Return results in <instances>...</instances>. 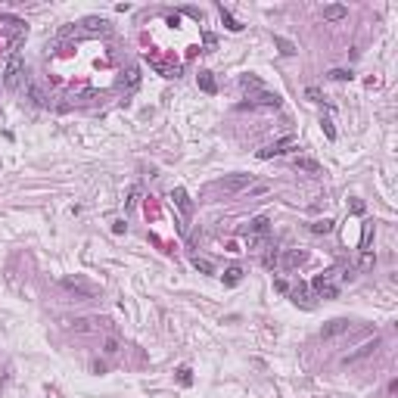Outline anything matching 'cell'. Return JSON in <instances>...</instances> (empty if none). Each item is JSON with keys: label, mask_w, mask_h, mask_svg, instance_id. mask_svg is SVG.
<instances>
[{"label": "cell", "mask_w": 398, "mask_h": 398, "mask_svg": "<svg viewBox=\"0 0 398 398\" xmlns=\"http://www.w3.org/2000/svg\"><path fill=\"white\" fill-rule=\"evenodd\" d=\"M339 280H342V271L318 274L314 280H311V290H314L320 298H336V296H339Z\"/></svg>", "instance_id": "1"}, {"label": "cell", "mask_w": 398, "mask_h": 398, "mask_svg": "<svg viewBox=\"0 0 398 398\" xmlns=\"http://www.w3.org/2000/svg\"><path fill=\"white\" fill-rule=\"evenodd\" d=\"M252 184V178L249 174H230V178H221V180H215L208 187V193H224V196H230V193H240V190H246Z\"/></svg>", "instance_id": "2"}, {"label": "cell", "mask_w": 398, "mask_h": 398, "mask_svg": "<svg viewBox=\"0 0 398 398\" xmlns=\"http://www.w3.org/2000/svg\"><path fill=\"white\" fill-rule=\"evenodd\" d=\"M240 84H243V90H252V94H255V103H264V106H280V96H277V94H271V90H264L258 78H252V75H249V78H243Z\"/></svg>", "instance_id": "3"}, {"label": "cell", "mask_w": 398, "mask_h": 398, "mask_svg": "<svg viewBox=\"0 0 398 398\" xmlns=\"http://www.w3.org/2000/svg\"><path fill=\"white\" fill-rule=\"evenodd\" d=\"M62 290H68V292H75V296H81V298H90L96 290L90 286V283H84L81 277H62Z\"/></svg>", "instance_id": "4"}, {"label": "cell", "mask_w": 398, "mask_h": 398, "mask_svg": "<svg viewBox=\"0 0 398 398\" xmlns=\"http://www.w3.org/2000/svg\"><path fill=\"white\" fill-rule=\"evenodd\" d=\"M19 75H22V56L12 53L10 62H6V72H4V84H6V88H16V84H19Z\"/></svg>", "instance_id": "5"}, {"label": "cell", "mask_w": 398, "mask_h": 398, "mask_svg": "<svg viewBox=\"0 0 398 398\" xmlns=\"http://www.w3.org/2000/svg\"><path fill=\"white\" fill-rule=\"evenodd\" d=\"M308 262V252H302V249H286L280 255V264L286 268V271H296V268H302Z\"/></svg>", "instance_id": "6"}, {"label": "cell", "mask_w": 398, "mask_h": 398, "mask_svg": "<svg viewBox=\"0 0 398 398\" xmlns=\"http://www.w3.org/2000/svg\"><path fill=\"white\" fill-rule=\"evenodd\" d=\"M348 326H352L348 318H336V320H330V324H324L320 339H333V336H339V333H348Z\"/></svg>", "instance_id": "7"}, {"label": "cell", "mask_w": 398, "mask_h": 398, "mask_svg": "<svg viewBox=\"0 0 398 398\" xmlns=\"http://www.w3.org/2000/svg\"><path fill=\"white\" fill-rule=\"evenodd\" d=\"M290 146H296V140L292 137H283V140H277V144H271V146H264V150H258V159H271V156H283Z\"/></svg>", "instance_id": "8"}, {"label": "cell", "mask_w": 398, "mask_h": 398, "mask_svg": "<svg viewBox=\"0 0 398 398\" xmlns=\"http://www.w3.org/2000/svg\"><path fill=\"white\" fill-rule=\"evenodd\" d=\"M172 199H174V206L184 212V218H187L190 215V212H193V202H190V196H187V190H180V187H174L172 190Z\"/></svg>", "instance_id": "9"}, {"label": "cell", "mask_w": 398, "mask_h": 398, "mask_svg": "<svg viewBox=\"0 0 398 398\" xmlns=\"http://www.w3.org/2000/svg\"><path fill=\"white\" fill-rule=\"evenodd\" d=\"M286 296H292V302H296V305L311 308V298H308V286H305V283H296V286H290Z\"/></svg>", "instance_id": "10"}, {"label": "cell", "mask_w": 398, "mask_h": 398, "mask_svg": "<svg viewBox=\"0 0 398 398\" xmlns=\"http://www.w3.org/2000/svg\"><path fill=\"white\" fill-rule=\"evenodd\" d=\"M346 16H348V10H346L342 4H326V6H324V19H326V22H342Z\"/></svg>", "instance_id": "11"}, {"label": "cell", "mask_w": 398, "mask_h": 398, "mask_svg": "<svg viewBox=\"0 0 398 398\" xmlns=\"http://www.w3.org/2000/svg\"><path fill=\"white\" fill-rule=\"evenodd\" d=\"M292 165L298 168V172H308V174H320V165H318L314 159H305V156H302V159H296Z\"/></svg>", "instance_id": "12"}, {"label": "cell", "mask_w": 398, "mask_h": 398, "mask_svg": "<svg viewBox=\"0 0 398 398\" xmlns=\"http://www.w3.org/2000/svg\"><path fill=\"white\" fill-rule=\"evenodd\" d=\"M118 348H122L118 336H106V342H103V354H109V358H116V354H118Z\"/></svg>", "instance_id": "13"}, {"label": "cell", "mask_w": 398, "mask_h": 398, "mask_svg": "<svg viewBox=\"0 0 398 398\" xmlns=\"http://www.w3.org/2000/svg\"><path fill=\"white\" fill-rule=\"evenodd\" d=\"M374 348H376V339H374V342H367V346H361L358 352H352V354H348V358H346V364H354V361H358V358H364V354H370Z\"/></svg>", "instance_id": "14"}, {"label": "cell", "mask_w": 398, "mask_h": 398, "mask_svg": "<svg viewBox=\"0 0 398 398\" xmlns=\"http://www.w3.org/2000/svg\"><path fill=\"white\" fill-rule=\"evenodd\" d=\"M218 12H221V19H224V25L227 28H230V32H240V28H243V25H240L234 16H230V10H224V6H218Z\"/></svg>", "instance_id": "15"}, {"label": "cell", "mask_w": 398, "mask_h": 398, "mask_svg": "<svg viewBox=\"0 0 398 398\" xmlns=\"http://www.w3.org/2000/svg\"><path fill=\"white\" fill-rule=\"evenodd\" d=\"M199 88H202L206 94H215V81H212L208 72H199Z\"/></svg>", "instance_id": "16"}, {"label": "cell", "mask_w": 398, "mask_h": 398, "mask_svg": "<svg viewBox=\"0 0 398 398\" xmlns=\"http://www.w3.org/2000/svg\"><path fill=\"white\" fill-rule=\"evenodd\" d=\"M193 268H196V271H202V274H215V268H212V262H208V258H199V255L193 258Z\"/></svg>", "instance_id": "17"}, {"label": "cell", "mask_w": 398, "mask_h": 398, "mask_svg": "<svg viewBox=\"0 0 398 398\" xmlns=\"http://www.w3.org/2000/svg\"><path fill=\"white\" fill-rule=\"evenodd\" d=\"M240 280H243V271H240V268H227V271H224V283H230V286H234V283H240Z\"/></svg>", "instance_id": "18"}, {"label": "cell", "mask_w": 398, "mask_h": 398, "mask_svg": "<svg viewBox=\"0 0 398 398\" xmlns=\"http://www.w3.org/2000/svg\"><path fill=\"white\" fill-rule=\"evenodd\" d=\"M311 230H314V234H330V230H333V221H330V218L314 221V224H311Z\"/></svg>", "instance_id": "19"}, {"label": "cell", "mask_w": 398, "mask_h": 398, "mask_svg": "<svg viewBox=\"0 0 398 398\" xmlns=\"http://www.w3.org/2000/svg\"><path fill=\"white\" fill-rule=\"evenodd\" d=\"M274 44L280 47V53H283V56H292V53H296V47L290 44V40H286V38H274Z\"/></svg>", "instance_id": "20"}, {"label": "cell", "mask_w": 398, "mask_h": 398, "mask_svg": "<svg viewBox=\"0 0 398 398\" xmlns=\"http://www.w3.org/2000/svg\"><path fill=\"white\" fill-rule=\"evenodd\" d=\"M374 262H376L374 255H370V252H364V255H361V262H358V268H361V271H367V268H374Z\"/></svg>", "instance_id": "21"}, {"label": "cell", "mask_w": 398, "mask_h": 398, "mask_svg": "<svg viewBox=\"0 0 398 398\" xmlns=\"http://www.w3.org/2000/svg\"><path fill=\"white\" fill-rule=\"evenodd\" d=\"M330 78H333V81H348L352 75L346 72V68H333V72H330Z\"/></svg>", "instance_id": "22"}, {"label": "cell", "mask_w": 398, "mask_h": 398, "mask_svg": "<svg viewBox=\"0 0 398 398\" xmlns=\"http://www.w3.org/2000/svg\"><path fill=\"white\" fill-rule=\"evenodd\" d=\"M180 382H184V386H190V382H193V376H190V367H180Z\"/></svg>", "instance_id": "23"}, {"label": "cell", "mask_w": 398, "mask_h": 398, "mask_svg": "<svg viewBox=\"0 0 398 398\" xmlns=\"http://www.w3.org/2000/svg\"><path fill=\"white\" fill-rule=\"evenodd\" d=\"M320 124H324V131H326V137H330V140H336V128L330 124V118H324Z\"/></svg>", "instance_id": "24"}, {"label": "cell", "mask_w": 398, "mask_h": 398, "mask_svg": "<svg viewBox=\"0 0 398 398\" xmlns=\"http://www.w3.org/2000/svg\"><path fill=\"white\" fill-rule=\"evenodd\" d=\"M305 96H308V100H314V103H318V100H320V90H318V88H308V90H305Z\"/></svg>", "instance_id": "25"}]
</instances>
